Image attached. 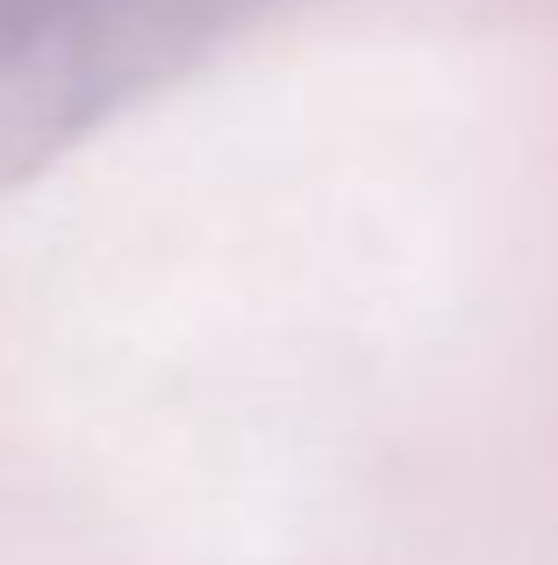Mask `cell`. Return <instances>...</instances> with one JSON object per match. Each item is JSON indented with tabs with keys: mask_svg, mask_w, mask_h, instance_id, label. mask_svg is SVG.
Masks as SVG:
<instances>
[{
	"mask_svg": "<svg viewBox=\"0 0 558 565\" xmlns=\"http://www.w3.org/2000/svg\"><path fill=\"white\" fill-rule=\"evenodd\" d=\"M279 0H0V186L165 94Z\"/></svg>",
	"mask_w": 558,
	"mask_h": 565,
	"instance_id": "obj_1",
	"label": "cell"
}]
</instances>
